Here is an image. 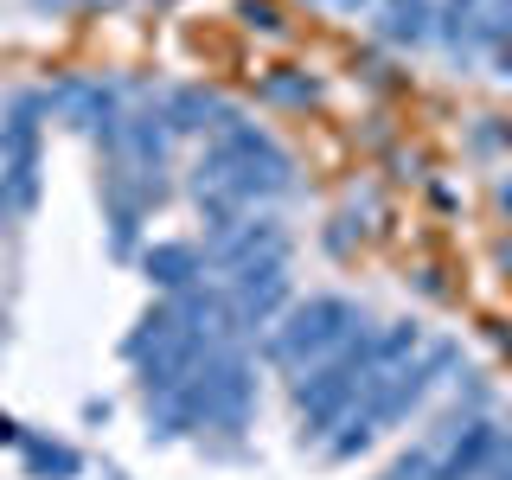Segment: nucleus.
Returning <instances> with one entry per match:
<instances>
[{
	"instance_id": "obj_1",
	"label": "nucleus",
	"mask_w": 512,
	"mask_h": 480,
	"mask_svg": "<svg viewBox=\"0 0 512 480\" xmlns=\"http://www.w3.org/2000/svg\"><path fill=\"white\" fill-rule=\"evenodd\" d=\"M352 333H365V308L346 295H308V301H288L282 320L263 333V359L276 372H308L327 352H340Z\"/></svg>"
},
{
	"instance_id": "obj_2",
	"label": "nucleus",
	"mask_w": 512,
	"mask_h": 480,
	"mask_svg": "<svg viewBox=\"0 0 512 480\" xmlns=\"http://www.w3.org/2000/svg\"><path fill=\"white\" fill-rule=\"evenodd\" d=\"M135 84H116V77H103V71H64L45 84V116L64 122L71 135H90L96 148H116V122H122V109L135 103Z\"/></svg>"
},
{
	"instance_id": "obj_3",
	"label": "nucleus",
	"mask_w": 512,
	"mask_h": 480,
	"mask_svg": "<svg viewBox=\"0 0 512 480\" xmlns=\"http://www.w3.org/2000/svg\"><path fill=\"white\" fill-rule=\"evenodd\" d=\"M224 295H231V320H237V333H263V327H276L282 308L295 301V276H288V256H263V263H244V269H231L224 276Z\"/></svg>"
},
{
	"instance_id": "obj_4",
	"label": "nucleus",
	"mask_w": 512,
	"mask_h": 480,
	"mask_svg": "<svg viewBox=\"0 0 512 480\" xmlns=\"http://www.w3.org/2000/svg\"><path fill=\"white\" fill-rule=\"evenodd\" d=\"M199 250H205V269L231 276V269L263 263V256H288V224L276 212H244V218L218 224V231H205Z\"/></svg>"
},
{
	"instance_id": "obj_5",
	"label": "nucleus",
	"mask_w": 512,
	"mask_h": 480,
	"mask_svg": "<svg viewBox=\"0 0 512 480\" xmlns=\"http://www.w3.org/2000/svg\"><path fill=\"white\" fill-rule=\"evenodd\" d=\"M160 116H167L173 141H212V135H224L231 122H244V109H237L231 96L205 90V84H180V90L160 96Z\"/></svg>"
},
{
	"instance_id": "obj_6",
	"label": "nucleus",
	"mask_w": 512,
	"mask_h": 480,
	"mask_svg": "<svg viewBox=\"0 0 512 480\" xmlns=\"http://www.w3.org/2000/svg\"><path fill=\"white\" fill-rule=\"evenodd\" d=\"M135 263H141V276H148L160 295H186V288L205 282V250L180 244V237H160V244H148Z\"/></svg>"
},
{
	"instance_id": "obj_7",
	"label": "nucleus",
	"mask_w": 512,
	"mask_h": 480,
	"mask_svg": "<svg viewBox=\"0 0 512 480\" xmlns=\"http://www.w3.org/2000/svg\"><path fill=\"white\" fill-rule=\"evenodd\" d=\"M20 468H26V480H84V455L71 442L45 436V429H32L20 442Z\"/></svg>"
},
{
	"instance_id": "obj_8",
	"label": "nucleus",
	"mask_w": 512,
	"mask_h": 480,
	"mask_svg": "<svg viewBox=\"0 0 512 480\" xmlns=\"http://www.w3.org/2000/svg\"><path fill=\"white\" fill-rule=\"evenodd\" d=\"M180 327H186V320H180V308H173V295H160L154 308H148V314L135 320V327L122 333V359H128V365H141V359H148L154 346H167V340H173Z\"/></svg>"
},
{
	"instance_id": "obj_9",
	"label": "nucleus",
	"mask_w": 512,
	"mask_h": 480,
	"mask_svg": "<svg viewBox=\"0 0 512 480\" xmlns=\"http://www.w3.org/2000/svg\"><path fill=\"white\" fill-rule=\"evenodd\" d=\"M378 39H384V45H404V52L429 45V39H436V7H429V0H410V7H384V13H378Z\"/></svg>"
},
{
	"instance_id": "obj_10",
	"label": "nucleus",
	"mask_w": 512,
	"mask_h": 480,
	"mask_svg": "<svg viewBox=\"0 0 512 480\" xmlns=\"http://www.w3.org/2000/svg\"><path fill=\"white\" fill-rule=\"evenodd\" d=\"M423 327L416 320H391V327H372V359H378V372H397V365H410L416 352H423Z\"/></svg>"
},
{
	"instance_id": "obj_11",
	"label": "nucleus",
	"mask_w": 512,
	"mask_h": 480,
	"mask_svg": "<svg viewBox=\"0 0 512 480\" xmlns=\"http://www.w3.org/2000/svg\"><path fill=\"white\" fill-rule=\"evenodd\" d=\"M372 442H378V423H372L365 410H352L346 423H340V429L327 436V448H320V455H327V461H359V455H365Z\"/></svg>"
},
{
	"instance_id": "obj_12",
	"label": "nucleus",
	"mask_w": 512,
	"mask_h": 480,
	"mask_svg": "<svg viewBox=\"0 0 512 480\" xmlns=\"http://www.w3.org/2000/svg\"><path fill=\"white\" fill-rule=\"evenodd\" d=\"M320 96V84L308 71H269L263 77V103H276V109H308Z\"/></svg>"
},
{
	"instance_id": "obj_13",
	"label": "nucleus",
	"mask_w": 512,
	"mask_h": 480,
	"mask_svg": "<svg viewBox=\"0 0 512 480\" xmlns=\"http://www.w3.org/2000/svg\"><path fill=\"white\" fill-rule=\"evenodd\" d=\"M237 20H244L250 32H282V7H276V0H244Z\"/></svg>"
},
{
	"instance_id": "obj_14",
	"label": "nucleus",
	"mask_w": 512,
	"mask_h": 480,
	"mask_svg": "<svg viewBox=\"0 0 512 480\" xmlns=\"http://www.w3.org/2000/svg\"><path fill=\"white\" fill-rule=\"evenodd\" d=\"M26 436H32V429L20 423V416H7V410H0V448H20Z\"/></svg>"
},
{
	"instance_id": "obj_15",
	"label": "nucleus",
	"mask_w": 512,
	"mask_h": 480,
	"mask_svg": "<svg viewBox=\"0 0 512 480\" xmlns=\"http://www.w3.org/2000/svg\"><path fill=\"white\" fill-rule=\"evenodd\" d=\"M84 423H109V397H90V404H84Z\"/></svg>"
},
{
	"instance_id": "obj_16",
	"label": "nucleus",
	"mask_w": 512,
	"mask_h": 480,
	"mask_svg": "<svg viewBox=\"0 0 512 480\" xmlns=\"http://www.w3.org/2000/svg\"><path fill=\"white\" fill-rule=\"evenodd\" d=\"M32 7H39V13H71L77 0H32Z\"/></svg>"
},
{
	"instance_id": "obj_17",
	"label": "nucleus",
	"mask_w": 512,
	"mask_h": 480,
	"mask_svg": "<svg viewBox=\"0 0 512 480\" xmlns=\"http://www.w3.org/2000/svg\"><path fill=\"white\" fill-rule=\"evenodd\" d=\"M327 7H340V13H365L372 0H327Z\"/></svg>"
},
{
	"instance_id": "obj_18",
	"label": "nucleus",
	"mask_w": 512,
	"mask_h": 480,
	"mask_svg": "<svg viewBox=\"0 0 512 480\" xmlns=\"http://www.w3.org/2000/svg\"><path fill=\"white\" fill-rule=\"evenodd\" d=\"M500 205H506V212H512V180H500Z\"/></svg>"
},
{
	"instance_id": "obj_19",
	"label": "nucleus",
	"mask_w": 512,
	"mask_h": 480,
	"mask_svg": "<svg viewBox=\"0 0 512 480\" xmlns=\"http://www.w3.org/2000/svg\"><path fill=\"white\" fill-rule=\"evenodd\" d=\"M77 7H116V0H77Z\"/></svg>"
},
{
	"instance_id": "obj_20",
	"label": "nucleus",
	"mask_w": 512,
	"mask_h": 480,
	"mask_svg": "<svg viewBox=\"0 0 512 480\" xmlns=\"http://www.w3.org/2000/svg\"><path fill=\"white\" fill-rule=\"evenodd\" d=\"M0 346H7V314H0Z\"/></svg>"
},
{
	"instance_id": "obj_21",
	"label": "nucleus",
	"mask_w": 512,
	"mask_h": 480,
	"mask_svg": "<svg viewBox=\"0 0 512 480\" xmlns=\"http://www.w3.org/2000/svg\"><path fill=\"white\" fill-rule=\"evenodd\" d=\"M384 7H410V0H384Z\"/></svg>"
},
{
	"instance_id": "obj_22",
	"label": "nucleus",
	"mask_w": 512,
	"mask_h": 480,
	"mask_svg": "<svg viewBox=\"0 0 512 480\" xmlns=\"http://www.w3.org/2000/svg\"><path fill=\"white\" fill-rule=\"evenodd\" d=\"M314 7H327V0H314Z\"/></svg>"
}]
</instances>
